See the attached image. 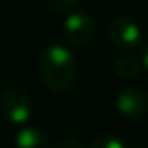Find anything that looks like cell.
<instances>
[{
  "label": "cell",
  "mask_w": 148,
  "mask_h": 148,
  "mask_svg": "<svg viewBox=\"0 0 148 148\" xmlns=\"http://www.w3.org/2000/svg\"><path fill=\"white\" fill-rule=\"evenodd\" d=\"M38 75L47 89L54 92L68 91L77 75V63L73 52L61 44L45 47L38 58Z\"/></svg>",
  "instance_id": "cell-1"
},
{
  "label": "cell",
  "mask_w": 148,
  "mask_h": 148,
  "mask_svg": "<svg viewBox=\"0 0 148 148\" xmlns=\"http://www.w3.org/2000/svg\"><path fill=\"white\" fill-rule=\"evenodd\" d=\"M108 42L119 51H132L139 45L141 28L129 16H115L106 26Z\"/></svg>",
  "instance_id": "cell-2"
},
{
  "label": "cell",
  "mask_w": 148,
  "mask_h": 148,
  "mask_svg": "<svg viewBox=\"0 0 148 148\" xmlns=\"http://www.w3.org/2000/svg\"><path fill=\"white\" fill-rule=\"evenodd\" d=\"M94 19L84 12V11H73L66 16L64 25H63V32L64 37L70 44L73 45H86L92 40L94 37Z\"/></svg>",
  "instance_id": "cell-3"
},
{
  "label": "cell",
  "mask_w": 148,
  "mask_h": 148,
  "mask_svg": "<svg viewBox=\"0 0 148 148\" xmlns=\"http://www.w3.org/2000/svg\"><path fill=\"white\" fill-rule=\"evenodd\" d=\"M2 115L11 124H25L32 117V99L23 89H11L2 99Z\"/></svg>",
  "instance_id": "cell-4"
},
{
  "label": "cell",
  "mask_w": 148,
  "mask_h": 148,
  "mask_svg": "<svg viewBox=\"0 0 148 148\" xmlns=\"http://www.w3.org/2000/svg\"><path fill=\"white\" fill-rule=\"evenodd\" d=\"M117 112L129 119H139L148 112V92L143 87H125L120 91L115 101Z\"/></svg>",
  "instance_id": "cell-5"
},
{
  "label": "cell",
  "mask_w": 148,
  "mask_h": 148,
  "mask_svg": "<svg viewBox=\"0 0 148 148\" xmlns=\"http://www.w3.org/2000/svg\"><path fill=\"white\" fill-rule=\"evenodd\" d=\"M47 134L38 127H25L16 136V148H49Z\"/></svg>",
  "instance_id": "cell-6"
},
{
  "label": "cell",
  "mask_w": 148,
  "mask_h": 148,
  "mask_svg": "<svg viewBox=\"0 0 148 148\" xmlns=\"http://www.w3.org/2000/svg\"><path fill=\"white\" fill-rule=\"evenodd\" d=\"M141 68H143L141 59L138 56H132V54H124L115 63V73L124 80L136 79L141 73Z\"/></svg>",
  "instance_id": "cell-7"
},
{
  "label": "cell",
  "mask_w": 148,
  "mask_h": 148,
  "mask_svg": "<svg viewBox=\"0 0 148 148\" xmlns=\"http://www.w3.org/2000/svg\"><path fill=\"white\" fill-rule=\"evenodd\" d=\"M91 148H127V146H125V141L120 136L103 132V134H98L92 139Z\"/></svg>",
  "instance_id": "cell-8"
},
{
  "label": "cell",
  "mask_w": 148,
  "mask_h": 148,
  "mask_svg": "<svg viewBox=\"0 0 148 148\" xmlns=\"http://www.w3.org/2000/svg\"><path fill=\"white\" fill-rule=\"evenodd\" d=\"M80 0H47V5L56 12H68L79 5Z\"/></svg>",
  "instance_id": "cell-9"
},
{
  "label": "cell",
  "mask_w": 148,
  "mask_h": 148,
  "mask_svg": "<svg viewBox=\"0 0 148 148\" xmlns=\"http://www.w3.org/2000/svg\"><path fill=\"white\" fill-rule=\"evenodd\" d=\"M56 148H84V146H82V143H80V141L68 138V139H63V141H59V143L56 145Z\"/></svg>",
  "instance_id": "cell-10"
},
{
  "label": "cell",
  "mask_w": 148,
  "mask_h": 148,
  "mask_svg": "<svg viewBox=\"0 0 148 148\" xmlns=\"http://www.w3.org/2000/svg\"><path fill=\"white\" fill-rule=\"evenodd\" d=\"M139 59H141V64L148 70V42L143 45V52H141V58Z\"/></svg>",
  "instance_id": "cell-11"
}]
</instances>
